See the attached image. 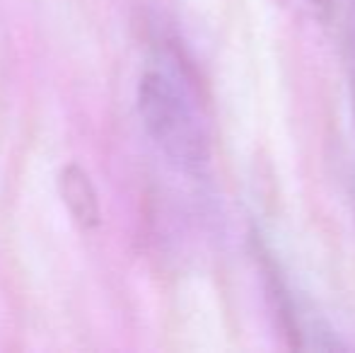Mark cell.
<instances>
[{"instance_id":"277c9868","label":"cell","mask_w":355,"mask_h":353,"mask_svg":"<svg viewBox=\"0 0 355 353\" xmlns=\"http://www.w3.org/2000/svg\"><path fill=\"white\" fill-rule=\"evenodd\" d=\"M285 3L293 5V8L300 10V12L312 15V17H324V15L329 12L331 0H285Z\"/></svg>"},{"instance_id":"6da1fadb","label":"cell","mask_w":355,"mask_h":353,"mask_svg":"<svg viewBox=\"0 0 355 353\" xmlns=\"http://www.w3.org/2000/svg\"><path fill=\"white\" fill-rule=\"evenodd\" d=\"M136 102L155 148L177 170L201 177L213 157L211 126L196 78L177 49L157 51L138 80Z\"/></svg>"},{"instance_id":"7a4b0ae2","label":"cell","mask_w":355,"mask_h":353,"mask_svg":"<svg viewBox=\"0 0 355 353\" xmlns=\"http://www.w3.org/2000/svg\"><path fill=\"white\" fill-rule=\"evenodd\" d=\"M58 193H61L71 218L83 230H94L99 225L102 208H99L97 189L83 167L71 162L58 172Z\"/></svg>"},{"instance_id":"3957f363","label":"cell","mask_w":355,"mask_h":353,"mask_svg":"<svg viewBox=\"0 0 355 353\" xmlns=\"http://www.w3.org/2000/svg\"><path fill=\"white\" fill-rule=\"evenodd\" d=\"M346 68H348V87H351V102L355 114V5H351L346 24Z\"/></svg>"}]
</instances>
